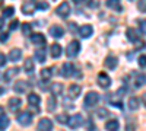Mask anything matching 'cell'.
<instances>
[{
  "label": "cell",
  "instance_id": "6da1fadb",
  "mask_svg": "<svg viewBox=\"0 0 146 131\" xmlns=\"http://www.w3.org/2000/svg\"><path fill=\"white\" fill-rule=\"evenodd\" d=\"M79 51H80V44L78 42V41H72L69 45H67V48H66V54H67V57H76L78 54H79Z\"/></svg>",
  "mask_w": 146,
  "mask_h": 131
},
{
  "label": "cell",
  "instance_id": "7a4b0ae2",
  "mask_svg": "<svg viewBox=\"0 0 146 131\" xmlns=\"http://www.w3.org/2000/svg\"><path fill=\"white\" fill-rule=\"evenodd\" d=\"M100 101V96L96 92H89L86 96H85V105H86V108H91V106H95Z\"/></svg>",
  "mask_w": 146,
  "mask_h": 131
},
{
  "label": "cell",
  "instance_id": "3957f363",
  "mask_svg": "<svg viewBox=\"0 0 146 131\" xmlns=\"http://www.w3.org/2000/svg\"><path fill=\"white\" fill-rule=\"evenodd\" d=\"M18 122H19L21 125H29V124L32 122V115H31L28 111L21 112V114L18 115Z\"/></svg>",
  "mask_w": 146,
  "mask_h": 131
},
{
  "label": "cell",
  "instance_id": "277c9868",
  "mask_svg": "<svg viewBox=\"0 0 146 131\" xmlns=\"http://www.w3.org/2000/svg\"><path fill=\"white\" fill-rule=\"evenodd\" d=\"M82 122H83L82 115H80V114H75L73 117H70V120H69V127H70L72 130H75V128L80 127Z\"/></svg>",
  "mask_w": 146,
  "mask_h": 131
},
{
  "label": "cell",
  "instance_id": "5b68a950",
  "mask_svg": "<svg viewBox=\"0 0 146 131\" xmlns=\"http://www.w3.org/2000/svg\"><path fill=\"white\" fill-rule=\"evenodd\" d=\"M96 80H98V85L104 89H107L110 85H111V79H110V76L107 73H100L98 77H96Z\"/></svg>",
  "mask_w": 146,
  "mask_h": 131
},
{
  "label": "cell",
  "instance_id": "8992f818",
  "mask_svg": "<svg viewBox=\"0 0 146 131\" xmlns=\"http://www.w3.org/2000/svg\"><path fill=\"white\" fill-rule=\"evenodd\" d=\"M56 13H57L60 18H67L69 13H70V6H69V3L58 5V7L56 9Z\"/></svg>",
  "mask_w": 146,
  "mask_h": 131
},
{
  "label": "cell",
  "instance_id": "52a82bcc",
  "mask_svg": "<svg viewBox=\"0 0 146 131\" xmlns=\"http://www.w3.org/2000/svg\"><path fill=\"white\" fill-rule=\"evenodd\" d=\"M38 131H53V122L48 118H42L38 122Z\"/></svg>",
  "mask_w": 146,
  "mask_h": 131
},
{
  "label": "cell",
  "instance_id": "ba28073f",
  "mask_svg": "<svg viewBox=\"0 0 146 131\" xmlns=\"http://www.w3.org/2000/svg\"><path fill=\"white\" fill-rule=\"evenodd\" d=\"M21 105H22V101L19 98H10L9 102H7V106H9V109L12 112H16L21 108Z\"/></svg>",
  "mask_w": 146,
  "mask_h": 131
},
{
  "label": "cell",
  "instance_id": "9c48e42d",
  "mask_svg": "<svg viewBox=\"0 0 146 131\" xmlns=\"http://www.w3.org/2000/svg\"><path fill=\"white\" fill-rule=\"evenodd\" d=\"M80 92H82V88L79 85H70L69 86V90H67L69 98H72V99H76L79 95H80Z\"/></svg>",
  "mask_w": 146,
  "mask_h": 131
},
{
  "label": "cell",
  "instance_id": "30bf717a",
  "mask_svg": "<svg viewBox=\"0 0 146 131\" xmlns=\"http://www.w3.org/2000/svg\"><path fill=\"white\" fill-rule=\"evenodd\" d=\"M63 34H64V29L62 26H58V25H53L50 28V35L53 38H62Z\"/></svg>",
  "mask_w": 146,
  "mask_h": 131
},
{
  "label": "cell",
  "instance_id": "8fae6325",
  "mask_svg": "<svg viewBox=\"0 0 146 131\" xmlns=\"http://www.w3.org/2000/svg\"><path fill=\"white\" fill-rule=\"evenodd\" d=\"M79 34L82 38H89L91 35L94 34V28L91 25H82L80 29H79Z\"/></svg>",
  "mask_w": 146,
  "mask_h": 131
},
{
  "label": "cell",
  "instance_id": "7c38bea8",
  "mask_svg": "<svg viewBox=\"0 0 146 131\" xmlns=\"http://www.w3.org/2000/svg\"><path fill=\"white\" fill-rule=\"evenodd\" d=\"M75 71V67H73L72 63H64L63 67H62V76L63 77H70Z\"/></svg>",
  "mask_w": 146,
  "mask_h": 131
},
{
  "label": "cell",
  "instance_id": "4fadbf2b",
  "mask_svg": "<svg viewBox=\"0 0 146 131\" xmlns=\"http://www.w3.org/2000/svg\"><path fill=\"white\" fill-rule=\"evenodd\" d=\"M35 3H31V2H27L22 5V13L23 15H32L34 10H35Z\"/></svg>",
  "mask_w": 146,
  "mask_h": 131
},
{
  "label": "cell",
  "instance_id": "5bb4252c",
  "mask_svg": "<svg viewBox=\"0 0 146 131\" xmlns=\"http://www.w3.org/2000/svg\"><path fill=\"white\" fill-rule=\"evenodd\" d=\"M13 89H15L16 93H25V92L28 90V83L23 82V80H19L16 85L13 86Z\"/></svg>",
  "mask_w": 146,
  "mask_h": 131
},
{
  "label": "cell",
  "instance_id": "9a60e30c",
  "mask_svg": "<svg viewBox=\"0 0 146 131\" xmlns=\"http://www.w3.org/2000/svg\"><path fill=\"white\" fill-rule=\"evenodd\" d=\"M31 41L35 45H44L45 44V37H44L42 34H34L32 37H31Z\"/></svg>",
  "mask_w": 146,
  "mask_h": 131
},
{
  "label": "cell",
  "instance_id": "2e32d148",
  "mask_svg": "<svg viewBox=\"0 0 146 131\" xmlns=\"http://www.w3.org/2000/svg\"><path fill=\"white\" fill-rule=\"evenodd\" d=\"M22 57V51L19 48H12L9 53V60L10 61H18L19 58Z\"/></svg>",
  "mask_w": 146,
  "mask_h": 131
},
{
  "label": "cell",
  "instance_id": "e0dca14e",
  "mask_svg": "<svg viewBox=\"0 0 146 131\" xmlns=\"http://www.w3.org/2000/svg\"><path fill=\"white\" fill-rule=\"evenodd\" d=\"M28 103L32 105V106H38L41 103V98L36 93H29L28 95Z\"/></svg>",
  "mask_w": 146,
  "mask_h": 131
},
{
  "label": "cell",
  "instance_id": "ac0fdd59",
  "mask_svg": "<svg viewBox=\"0 0 146 131\" xmlns=\"http://www.w3.org/2000/svg\"><path fill=\"white\" fill-rule=\"evenodd\" d=\"M117 64H118V60L115 57H113V55H110V57H107L105 58V67L107 68H115L117 67Z\"/></svg>",
  "mask_w": 146,
  "mask_h": 131
},
{
  "label": "cell",
  "instance_id": "d6986e66",
  "mask_svg": "<svg viewBox=\"0 0 146 131\" xmlns=\"http://www.w3.org/2000/svg\"><path fill=\"white\" fill-rule=\"evenodd\" d=\"M118 128H120V122L117 120L107 121V124H105V130L107 131H118Z\"/></svg>",
  "mask_w": 146,
  "mask_h": 131
},
{
  "label": "cell",
  "instance_id": "ffe728a7",
  "mask_svg": "<svg viewBox=\"0 0 146 131\" xmlns=\"http://www.w3.org/2000/svg\"><path fill=\"white\" fill-rule=\"evenodd\" d=\"M50 53H51V57L53 58H58L60 55H62V47H60L58 44H53Z\"/></svg>",
  "mask_w": 146,
  "mask_h": 131
},
{
  "label": "cell",
  "instance_id": "44dd1931",
  "mask_svg": "<svg viewBox=\"0 0 146 131\" xmlns=\"http://www.w3.org/2000/svg\"><path fill=\"white\" fill-rule=\"evenodd\" d=\"M7 125H9V118L5 115V111H3V108H2V118H0V130L5 131V130L7 128Z\"/></svg>",
  "mask_w": 146,
  "mask_h": 131
},
{
  "label": "cell",
  "instance_id": "7402d4cb",
  "mask_svg": "<svg viewBox=\"0 0 146 131\" xmlns=\"http://www.w3.org/2000/svg\"><path fill=\"white\" fill-rule=\"evenodd\" d=\"M23 70H25V73H28V74H31L34 71V61L31 60V58L25 60V63H23Z\"/></svg>",
  "mask_w": 146,
  "mask_h": 131
},
{
  "label": "cell",
  "instance_id": "603a6c76",
  "mask_svg": "<svg viewBox=\"0 0 146 131\" xmlns=\"http://www.w3.org/2000/svg\"><path fill=\"white\" fill-rule=\"evenodd\" d=\"M18 73H19V68H18V67H13V68L7 70L6 73H5V80H10L12 77H15Z\"/></svg>",
  "mask_w": 146,
  "mask_h": 131
},
{
  "label": "cell",
  "instance_id": "cb8c5ba5",
  "mask_svg": "<svg viewBox=\"0 0 146 131\" xmlns=\"http://www.w3.org/2000/svg\"><path fill=\"white\" fill-rule=\"evenodd\" d=\"M51 92L53 95H62L63 93V85L62 83H53V86H51Z\"/></svg>",
  "mask_w": 146,
  "mask_h": 131
},
{
  "label": "cell",
  "instance_id": "d4e9b609",
  "mask_svg": "<svg viewBox=\"0 0 146 131\" xmlns=\"http://www.w3.org/2000/svg\"><path fill=\"white\" fill-rule=\"evenodd\" d=\"M35 58H36V60H38L40 63H44L45 61V51L41 48H38V50H35Z\"/></svg>",
  "mask_w": 146,
  "mask_h": 131
},
{
  "label": "cell",
  "instance_id": "484cf974",
  "mask_svg": "<svg viewBox=\"0 0 146 131\" xmlns=\"http://www.w3.org/2000/svg\"><path fill=\"white\" fill-rule=\"evenodd\" d=\"M127 38H129V41H131L133 44H135V42L139 39V37L136 35L135 29H131V28H129V29H127Z\"/></svg>",
  "mask_w": 146,
  "mask_h": 131
},
{
  "label": "cell",
  "instance_id": "4316f807",
  "mask_svg": "<svg viewBox=\"0 0 146 131\" xmlns=\"http://www.w3.org/2000/svg\"><path fill=\"white\" fill-rule=\"evenodd\" d=\"M53 68H42L41 70V79L42 80H50V77H51V74H53V71H51Z\"/></svg>",
  "mask_w": 146,
  "mask_h": 131
},
{
  "label": "cell",
  "instance_id": "83f0119b",
  "mask_svg": "<svg viewBox=\"0 0 146 131\" xmlns=\"http://www.w3.org/2000/svg\"><path fill=\"white\" fill-rule=\"evenodd\" d=\"M129 108H130L131 111H136V109L139 108V101H137V98H130V99H129Z\"/></svg>",
  "mask_w": 146,
  "mask_h": 131
},
{
  "label": "cell",
  "instance_id": "f1b7e54d",
  "mask_svg": "<svg viewBox=\"0 0 146 131\" xmlns=\"http://www.w3.org/2000/svg\"><path fill=\"white\" fill-rule=\"evenodd\" d=\"M107 6L111 7V9H115V10H121V6H120V3H118V0H108Z\"/></svg>",
  "mask_w": 146,
  "mask_h": 131
},
{
  "label": "cell",
  "instance_id": "f546056e",
  "mask_svg": "<svg viewBox=\"0 0 146 131\" xmlns=\"http://www.w3.org/2000/svg\"><path fill=\"white\" fill-rule=\"evenodd\" d=\"M56 118H57V121H58L60 124H66V122L69 124V120H70V118H69L66 114H58Z\"/></svg>",
  "mask_w": 146,
  "mask_h": 131
},
{
  "label": "cell",
  "instance_id": "4dcf8cb0",
  "mask_svg": "<svg viewBox=\"0 0 146 131\" xmlns=\"http://www.w3.org/2000/svg\"><path fill=\"white\" fill-rule=\"evenodd\" d=\"M22 32H23L25 37H29V34L32 32V28H31L29 23H23V25H22Z\"/></svg>",
  "mask_w": 146,
  "mask_h": 131
},
{
  "label": "cell",
  "instance_id": "1f68e13d",
  "mask_svg": "<svg viewBox=\"0 0 146 131\" xmlns=\"http://www.w3.org/2000/svg\"><path fill=\"white\" fill-rule=\"evenodd\" d=\"M13 12H15V9L12 7V6L5 7V9H3V18H10L12 15H13Z\"/></svg>",
  "mask_w": 146,
  "mask_h": 131
},
{
  "label": "cell",
  "instance_id": "d6a6232c",
  "mask_svg": "<svg viewBox=\"0 0 146 131\" xmlns=\"http://www.w3.org/2000/svg\"><path fill=\"white\" fill-rule=\"evenodd\" d=\"M96 115H98L100 118H107V117L110 115V112H108L105 108H100V109H98V112H96Z\"/></svg>",
  "mask_w": 146,
  "mask_h": 131
},
{
  "label": "cell",
  "instance_id": "836d02e7",
  "mask_svg": "<svg viewBox=\"0 0 146 131\" xmlns=\"http://www.w3.org/2000/svg\"><path fill=\"white\" fill-rule=\"evenodd\" d=\"M145 82H146V77H145L143 74H140V76L136 79V82H135V83H136V88H140V86L143 85Z\"/></svg>",
  "mask_w": 146,
  "mask_h": 131
},
{
  "label": "cell",
  "instance_id": "e575fe53",
  "mask_svg": "<svg viewBox=\"0 0 146 131\" xmlns=\"http://www.w3.org/2000/svg\"><path fill=\"white\" fill-rule=\"evenodd\" d=\"M139 28H140V32H142L143 35H146V19L139 20Z\"/></svg>",
  "mask_w": 146,
  "mask_h": 131
},
{
  "label": "cell",
  "instance_id": "d590c367",
  "mask_svg": "<svg viewBox=\"0 0 146 131\" xmlns=\"http://www.w3.org/2000/svg\"><path fill=\"white\" fill-rule=\"evenodd\" d=\"M54 109H56V99L51 96L48 99V111H54Z\"/></svg>",
  "mask_w": 146,
  "mask_h": 131
},
{
  "label": "cell",
  "instance_id": "8d00e7d4",
  "mask_svg": "<svg viewBox=\"0 0 146 131\" xmlns=\"http://www.w3.org/2000/svg\"><path fill=\"white\" fill-rule=\"evenodd\" d=\"M137 63H139V66H140L142 68H145V67H146V55H140L139 60H137Z\"/></svg>",
  "mask_w": 146,
  "mask_h": 131
},
{
  "label": "cell",
  "instance_id": "74e56055",
  "mask_svg": "<svg viewBox=\"0 0 146 131\" xmlns=\"http://www.w3.org/2000/svg\"><path fill=\"white\" fill-rule=\"evenodd\" d=\"M145 47V42L142 41V39H137L136 42H135V50H142Z\"/></svg>",
  "mask_w": 146,
  "mask_h": 131
},
{
  "label": "cell",
  "instance_id": "f35d334b",
  "mask_svg": "<svg viewBox=\"0 0 146 131\" xmlns=\"http://www.w3.org/2000/svg\"><path fill=\"white\" fill-rule=\"evenodd\" d=\"M36 9H41V10H47L48 9V3H35Z\"/></svg>",
  "mask_w": 146,
  "mask_h": 131
},
{
  "label": "cell",
  "instance_id": "ab89813d",
  "mask_svg": "<svg viewBox=\"0 0 146 131\" xmlns=\"http://www.w3.org/2000/svg\"><path fill=\"white\" fill-rule=\"evenodd\" d=\"M137 7H139V10H142V12L146 13V2H145V0H142V2L137 3Z\"/></svg>",
  "mask_w": 146,
  "mask_h": 131
},
{
  "label": "cell",
  "instance_id": "60d3db41",
  "mask_svg": "<svg viewBox=\"0 0 146 131\" xmlns=\"http://www.w3.org/2000/svg\"><path fill=\"white\" fill-rule=\"evenodd\" d=\"M5 64H6V55L5 54H0V66L5 67Z\"/></svg>",
  "mask_w": 146,
  "mask_h": 131
},
{
  "label": "cell",
  "instance_id": "b9f144b4",
  "mask_svg": "<svg viewBox=\"0 0 146 131\" xmlns=\"http://www.w3.org/2000/svg\"><path fill=\"white\" fill-rule=\"evenodd\" d=\"M19 25V20H13L10 23V29H16V26Z\"/></svg>",
  "mask_w": 146,
  "mask_h": 131
},
{
  "label": "cell",
  "instance_id": "7bdbcfd3",
  "mask_svg": "<svg viewBox=\"0 0 146 131\" xmlns=\"http://www.w3.org/2000/svg\"><path fill=\"white\" fill-rule=\"evenodd\" d=\"M7 37H9V35L3 32V34H2V42H6V41H7Z\"/></svg>",
  "mask_w": 146,
  "mask_h": 131
},
{
  "label": "cell",
  "instance_id": "ee69618b",
  "mask_svg": "<svg viewBox=\"0 0 146 131\" xmlns=\"http://www.w3.org/2000/svg\"><path fill=\"white\" fill-rule=\"evenodd\" d=\"M88 6L89 7H96V6H98V3H96V2H91V3H88Z\"/></svg>",
  "mask_w": 146,
  "mask_h": 131
},
{
  "label": "cell",
  "instance_id": "f6af8a7d",
  "mask_svg": "<svg viewBox=\"0 0 146 131\" xmlns=\"http://www.w3.org/2000/svg\"><path fill=\"white\" fill-rule=\"evenodd\" d=\"M143 102H145V105H146V93H143Z\"/></svg>",
  "mask_w": 146,
  "mask_h": 131
}]
</instances>
